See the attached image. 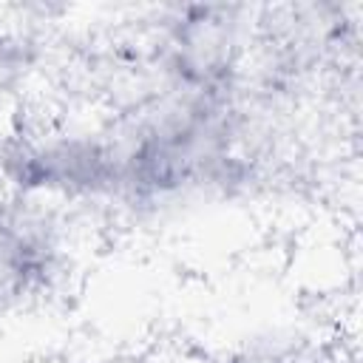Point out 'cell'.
Here are the masks:
<instances>
[{"mask_svg": "<svg viewBox=\"0 0 363 363\" xmlns=\"http://www.w3.org/2000/svg\"><path fill=\"white\" fill-rule=\"evenodd\" d=\"M218 363H346L343 349L301 323H272L235 340Z\"/></svg>", "mask_w": 363, "mask_h": 363, "instance_id": "cell-4", "label": "cell"}, {"mask_svg": "<svg viewBox=\"0 0 363 363\" xmlns=\"http://www.w3.org/2000/svg\"><path fill=\"white\" fill-rule=\"evenodd\" d=\"M119 156L108 122L17 125L0 133V190L71 207L111 204Z\"/></svg>", "mask_w": 363, "mask_h": 363, "instance_id": "cell-2", "label": "cell"}, {"mask_svg": "<svg viewBox=\"0 0 363 363\" xmlns=\"http://www.w3.org/2000/svg\"><path fill=\"white\" fill-rule=\"evenodd\" d=\"M37 40L11 26H0V113H6L37 74Z\"/></svg>", "mask_w": 363, "mask_h": 363, "instance_id": "cell-5", "label": "cell"}, {"mask_svg": "<svg viewBox=\"0 0 363 363\" xmlns=\"http://www.w3.org/2000/svg\"><path fill=\"white\" fill-rule=\"evenodd\" d=\"M252 6L173 3L153 9L145 37L147 85L187 96H233L252 51Z\"/></svg>", "mask_w": 363, "mask_h": 363, "instance_id": "cell-1", "label": "cell"}, {"mask_svg": "<svg viewBox=\"0 0 363 363\" xmlns=\"http://www.w3.org/2000/svg\"><path fill=\"white\" fill-rule=\"evenodd\" d=\"M71 261L68 210L0 190V320L54 295Z\"/></svg>", "mask_w": 363, "mask_h": 363, "instance_id": "cell-3", "label": "cell"}]
</instances>
